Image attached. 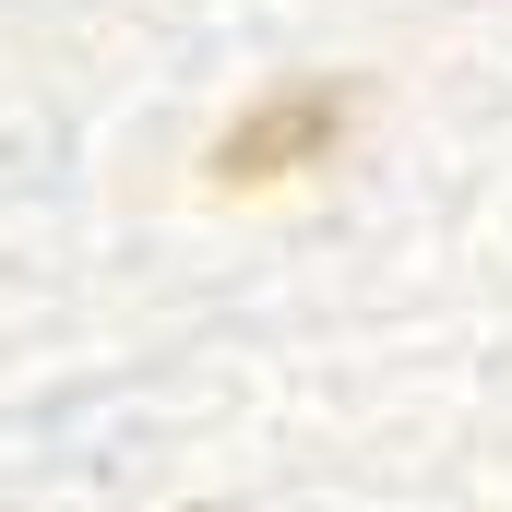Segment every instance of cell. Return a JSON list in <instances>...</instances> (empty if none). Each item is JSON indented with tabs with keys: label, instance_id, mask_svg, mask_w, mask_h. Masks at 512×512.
I'll return each mask as SVG.
<instances>
[{
	"label": "cell",
	"instance_id": "1",
	"mask_svg": "<svg viewBox=\"0 0 512 512\" xmlns=\"http://www.w3.org/2000/svg\"><path fill=\"white\" fill-rule=\"evenodd\" d=\"M346 143V84H274L251 96L227 143H215V179H298V167H322Z\"/></svg>",
	"mask_w": 512,
	"mask_h": 512
}]
</instances>
